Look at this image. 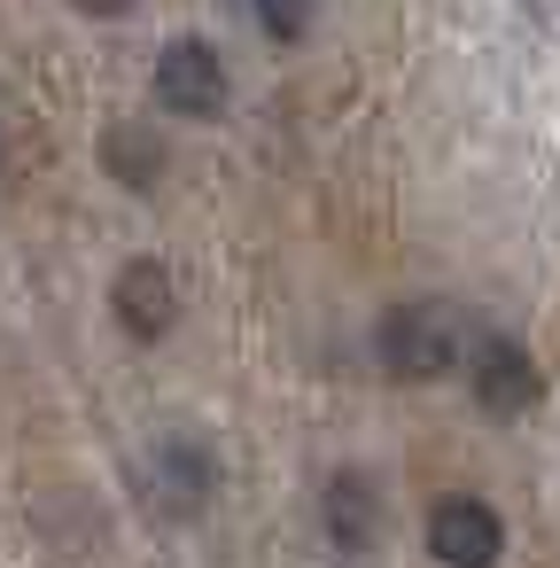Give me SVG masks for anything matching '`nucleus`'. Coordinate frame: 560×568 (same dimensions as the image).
<instances>
[{
	"mask_svg": "<svg viewBox=\"0 0 560 568\" xmlns=\"http://www.w3.org/2000/svg\"><path fill=\"white\" fill-rule=\"evenodd\" d=\"M467 312L451 304H397L381 327H374V358L397 374V382H444L467 366Z\"/></svg>",
	"mask_w": 560,
	"mask_h": 568,
	"instance_id": "nucleus-1",
	"label": "nucleus"
},
{
	"mask_svg": "<svg viewBox=\"0 0 560 568\" xmlns=\"http://www.w3.org/2000/svg\"><path fill=\"white\" fill-rule=\"evenodd\" d=\"M467 382H475V405H482L490 420H513V413H529V405L544 397L537 358H529L513 335H498V327H482V335L467 343Z\"/></svg>",
	"mask_w": 560,
	"mask_h": 568,
	"instance_id": "nucleus-2",
	"label": "nucleus"
},
{
	"mask_svg": "<svg viewBox=\"0 0 560 568\" xmlns=\"http://www.w3.org/2000/svg\"><path fill=\"white\" fill-rule=\"evenodd\" d=\"M156 102L172 118H218L226 110V63L211 40H172L156 55Z\"/></svg>",
	"mask_w": 560,
	"mask_h": 568,
	"instance_id": "nucleus-3",
	"label": "nucleus"
},
{
	"mask_svg": "<svg viewBox=\"0 0 560 568\" xmlns=\"http://www.w3.org/2000/svg\"><path fill=\"white\" fill-rule=\"evenodd\" d=\"M149 498L164 514H203L218 498V452L203 436H164L149 452Z\"/></svg>",
	"mask_w": 560,
	"mask_h": 568,
	"instance_id": "nucleus-4",
	"label": "nucleus"
},
{
	"mask_svg": "<svg viewBox=\"0 0 560 568\" xmlns=\"http://www.w3.org/2000/svg\"><path fill=\"white\" fill-rule=\"evenodd\" d=\"M428 552H436L444 568H498V552H506L498 506H482V498H444V506L428 514Z\"/></svg>",
	"mask_w": 560,
	"mask_h": 568,
	"instance_id": "nucleus-5",
	"label": "nucleus"
},
{
	"mask_svg": "<svg viewBox=\"0 0 560 568\" xmlns=\"http://www.w3.org/2000/svg\"><path fill=\"white\" fill-rule=\"evenodd\" d=\"M110 312H118V327H125L133 343H156V335H172V320H180V288H172V273H164L156 257H133V265L110 281Z\"/></svg>",
	"mask_w": 560,
	"mask_h": 568,
	"instance_id": "nucleus-6",
	"label": "nucleus"
},
{
	"mask_svg": "<svg viewBox=\"0 0 560 568\" xmlns=\"http://www.w3.org/2000/svg\"><path fill=\"white\" fill-rule=\"evenodd\" d=\"M319 521H327L335 552H374V545H381V490H374V475H358V467L327 475Z\"/></svg>",
	"mask_w": 560,
	"mask_h": 568,
	"instance_id": "nucleus-7",
	"label": "nucleus"
},
{
	"mask_svg": "<svg viewBox=\"0 0 560 568\" xmlns=\"http://www.w3.org/2000/svg\"><path fill=\"white\" fill-rule=\"evenodd\" d=\"M164 133L156 125H141V118H118L110 133H102V172L118 180V187H133V195H149L156 180H164Z\"/></svg>",
	"mask_w": 560,
	"mask_h": 568,
	"instance_id": "nucleus-8",
	"label": "nucleus"
},
{
	"mask_svg": "<svg viewBox=\"0 0 560 568\" xmlns=\"http://www.w3.org/2000/svg\"><path fill=\"white\" fill-rule=\"evenodd\" d=\"M257 9V24L281 40V48H296L304 32H312V17H319V0H250Z\"/></svg>",
	"mask_w": 560,
	"mask_h": 568,
	"instance_id": "nucleus-9",
	"label": "nucleus"
},
{
	"mask_svg": "<svg viewBox=\"0 0 560 568\" xmlns=\"http://www.w3.org/2000/svg\"><path fill=\"white\" fill-rule=\"evenodd\" d=\"M71 9H86V17H125V9H141V0H71Z\"/></svg>",
	"mask_w": 560,
	"mask_h": 568,
	"instance_id": "nucleus-10",
	"label": "nucleus"
},
{
	"mask_svg": "<svg viewBox=\"0 0 560 568\" xmlns=\"http://www.w3.org/2000/svg\"><path fill=\"white\" fill-rule=\"evenodd\" d=\"M0 118H9V102H0ZM0 133H9V125H0Z\"/></svg>",
	"mask_w": 560,
	"mask_h": 568,
	"instance_id": "nucleus-11",
	"label": "nucleus"
}]
</instances>
